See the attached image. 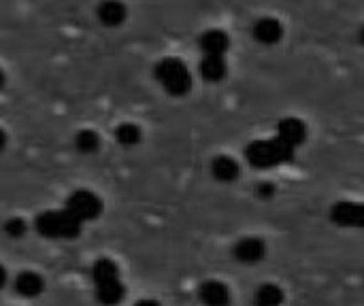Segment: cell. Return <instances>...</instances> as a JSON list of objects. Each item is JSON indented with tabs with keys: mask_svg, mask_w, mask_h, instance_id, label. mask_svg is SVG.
<instances>
[{
	"mask_svg": "<svg viewBox=\"0 0 364 306\" xmlns=\"http://www.w3.org/2000/svg\"><path fill=\"white\" fill-rule=\"evenodd\" d=\"M75 147L85 153V155H92L100 149V136L96 130H79L77 136H75Z\"/></svg>",
	"mask_w": 364,
	"mask_h": 306,
	"instance_id": "d6986e66",
	"label": "cell"
},
{
	"mask_svg": "<svg viewBox=\"0 0 364 306\" xmlns=\"http://www.w3.org/2000/svg\"><path fill=\"white\" fill-rule=\"evenodd\" d=\"M252 300H254V306H284L286 305V290L275 281H267L254 290Z\"/></svg>",
	"mask_w": 364,
	"mask_h": 306,
	"instance_id": "30bf717a",
	"label": "cell"
},
{
	"mask_svg": "<svg viewBox=\"0 0 364 306\" xmlns=\"http://www.w3.org/2000/svg\"><path fill=\"white\" fill-rule=\"evenodd\" d=\"M196 294L203 306H232V290L222 279H205Z\"/></svg>",
	"mask_w": 364,
	"mask_h": 306,
	"instance_id": "8992f818",
	"label": "cell"
},
{
	"mask_svg": "<svg viewBox=\"0 0 364 306\" xmlns=\"http://www.w3.org/2000/svg\"><path fill=\"white\" fill-rule=\"evenodd\" d=\"M284 36V26L273 17H262L254 23V38L262 45H275Z\"/></svg>",
	"mask_w": 364,
	"mask_h": 306,
	"instance_id": "4fadbf2b",
	"label": "cell"
},
{
	"mask_svg": "<svg viewBox=\"0 0 364 306\" xmlns=\"http://www.w3.org/2000/svg\"><path fill=\"white\" fill-rule=\"evenodd\" d=\"M269 247L260 236H243L232 247V258L243 266H256L267 260Z\"/></svg>",
	"mask_w": 364,
	"mask_h": 306,
	"instance_id": "5b68a950",
	"label": "cell"
},
{
	"mask_svg": "<svg viewBox=\"0 0 364 306\" xmlns=\"http://www.w3.org/2000/svg\"><path fill=\"white\" fill-rule=\"evenodd\" d=\"M211 175L220 183H235L241 175V166L230 155H218L211 162Z\"/></svg>",
	"mask_w": 364,
	"mask_h": 306,
	"instance_id": "7c38bea8",
	"label": "cell"
},
{
	"mask_svg": "<svg viewBox=\"0 0 364 306\" xmlns=\"http://www.w3.org/2000/svg\"><path fill=\"white\" fill-rule=\"evenodd\" d=\"M4 147H6V132L0 128V151H2Z\"/></svg>",
	"mask_w": 364,
	"mask_h": 306,
	"instance_id": "603a6c76",
	"label": "cell"
},
{
	"mask_svg": "<svg viewBox=\"0 0 364 306\" xmlns=\"http://www.w3.org/2000/svg\"><path fill=\"white\" fill-rule=\"evenodd\" d=\"M245 158H247L250 166H254L258 170H267V168L282 166V164L290 162L294 158V149H290L288 145H284L277 138L254 141L245 147Z\"/></svg>",
	"mask_w": 364,
	"mask_h": 306,
	"instance_id": "7a4b0ae2",
	"label": "cell"
},
{
	"mask_svg": "<svg viewBox=\"0 0 364 306\" xmlns=\"http://www.w3.org/2000/svg\"><path fill=\"white\" fill-rule=\"evenodd\" d=\"M275 194H277V190H275V185L269 183V181L256 185V196H258L260 200H271V198H275Z\"/></svg>",
	"mask_w": 364,
	"mask_h": 306,
	"instance_id": "44dd1931",
	"label": "cell"
},
{
	"mask_svg": "<svg viewBox=\"0 0 364 306\" xmlns=\"http://www.w3.org/2000/svg\"><path fill=\"white\" fill-rule=\"evenodd\" d=\"M34 228L43 239L49 241H75L81 234L83 224H79L68 211H45L34 219Z\"/></svg>",
	"mask_w": 364,
	"mask_h": 306,
	"instance_id": "6da1fadb",
	"label": "cell"
},
{
	"mask_svg": "<svg viewBox=\"0 0 364 306\" xmlns=\"http://www.w3.org/2000/svg\"><path fill=\"white\" fill-rule=\"evenodd\" d=\"M200 77L209 83H218L226 77V60L224 55H205L200 62Z\"/></svg>",
	"mask_w": 364,
	"mask_h": 306,
	"instance_id": "e0dca14e",
	"label": "cell"
},
{
	"mask_svg": "<svg viewBox=\"0 0 364 306\" xmlns=\"http://www.w3.org/2000/svg\"><path fill=\"white\" fill-rule=\"evenodd\" d=\"M115 141L122 145V147H136L141 141H143V130L136 126V124H130V121H124L115 128Z\"/></svg>",
	"mask_w": 364,
	"mask_h": 306,
	"instance_id": "ac0fdd59",
	"label": "cell"
},
{
	"mask_svg": "<svg viewBox=\"0 0 364 306\" xmlns=\"http://www.w3.org/2000/svg\"><path fill=\"white\" fill-rule=\"evenodd\" d=\"M156 79L160 81L164 92L175 98H181L192 89V75H190L188 66L177 58L162 60L156 66Z\"/></svg>",
	"mask_w": 364,
	"mask_h": 306,
	"instance_id": "3957f363",
	"label": "cell"
},
{
	"mask_svg": "<svg viewBox=\"0 0 364 306\" xmlns=\"http://www.w3.org/2000/svg\"><path fill=\"white\" fill-rule=\"evenodd\" d=\"M275 138L282 141L284 145H288L290 149H296L299 145H303L307 141V126L296 117H286L277 124Z\"/></svg>",
	"mask_w": 364,
	"mask_h": 306,
	"instance_id": "ba28073f",
	"label": "cell"
},
{
	"mask_svg": "<svg viewBox=\"0 0 364 306\" xmlns=\"http://www.w3.org/2000/svg\"><path fill=\"white\" fill-rule=\"evenodd\" d=\"M64 211H68L79 224H87V222H96L102 215L105 202L92 190H77L66 198Z\"/></svg>",
	"mask_w": 364,
	"mask_h": 306,
	"instance_id": "277c9868",
	"label": "cell"
},
{
	"mask_svg": "<svg viewBox=\"0 0 364 306\" xmlns=\"http://www.w3.org/2000/svg\"><path fill=\"white\" fill-rule=\"evenodd\" d=\"M13 290L19 298L23 300H36L45 294L47 281L41 273L36 271H21L13 279Z\"/></svg>",
	"mask_w": 364,
	"mask_h": 306,
	"instance_id": "52a82bcc",
	"label": "cell"
},
{
	"mask_svg": "<svg viewBox=\"0 0 364 306\" xmlns=\"http://www.w3.org/2000/svg\"><path fill=\"white\" fill-rule=\"evenodd\" d=\"M333 224L341 228H360L363 226V207L358 202H339L331 211Z\"/></svg>",
	"mask_w": 364,
	"mask_h": 306,
	"instance_id": "9c48e42d",
	"label": "cell"
},
{
	"mask_svg": "<svg viewBox=\"0 0 364 306\" xmlns=\"http://www.w3.org/2000/svg\"><path fill=\"white\" fill-rule=\"evenodd\" d=\"M96 15H98V19H100L102 26H107V28H117V26H122V23L126 21L128 9H126V4L119 2V0H102L100 6H98V11H96Z\"/></svg>",
	"mask_w": 364,
	"mask_h": 306,
	"instance_id": "8fae6325",
	"label": "cell"
},
{
	"mask_svg": "<svg viewBox=\"0 0 364 306\" xmlns=\"http://www.w3.org/2000/svg\"><path fill=\"white\" fill-rule=\"evenodd\" d=\"M198 45L205 55H224L230 47V38L224 30H207L200 36Z\"/></svg>",
	"mask_w": 364,
	"mask_h": 306,
	"instance_id": "5bb4252c",
	"label": "cell"
},
{
	"mask_svg": "<svg viewBox=\"0 0 364 306\" xmlns=\"http://www.w3.org/2000/svg\"><path fill=\"white\" fill-rule=\"evenodd\" d=\"M2 85H4V72L0 70V87H2Z\"/></svg>",
	"mask_w": 364,
	"mask_h": 306,
	"instance_id": "cb8c5ba5",
	"label": "cell"
},
{
	"mask_svg": "<svg viewBox=\"0 0 364 306\" xmlns=\"http://www.w3.org/2000/svg\"><path fill=\"white\" fill-rule=\"evenodd\" d=\"M94 288H96V300L102 306H119L126 298V285L122 279L109 281L102 285H94Z\"/></svg>",
	"mask_w": 364,
	"mask_h": 306,
	"instance_id": "9a60e30c",
	"label": "cell"
},
{
	"mask_svg": "<svg viewBox=\"0 0 364 306\" xmlns=\"http://www.w3.org/2000/svg\"><path fill=\"white\" fill-rule=\"evenodd\" d=\"M9 283H11L9 271H6V266H4V264L0 262V292H2V290H4V288L9 285Z\"/></svg>",
	"mask_w": 364,
	"mask_h": 306,
	"instance_id": "7402d4cb",
	"label": "cell"
},
{
	"mask_svg": "<svg viewBox=\"0 0 364 306\" xmlns=\"http://www.w3.org/2000/svg\"><path fill=\"white\" fill-rule=\"evenodd\" d=\"M92 281L94 285H102V283H109V281H117L122 279V273H119V266L115 260L111 258H100L92 264Z\"/></svg>",
	"mask_w": 364,
	"mask_h": 306,
	"instance_id": "2e32d148",
	"label": "cell"
},
{
	"mask_svg": "<svg viewBox=\"0 0 364 306\" xmlns=\"http://www.w3.org/2000/svg\"><path fill=\"white\" fill-rule=\"evenodd\" d=\"M2 230H4V234H6L9 239L19 241V239H23V236H26V232H28V224H26V219H21V217H11V219H6V222H4Z\"/></svg>",
	"mask_w": 364,
	"mask_h": 306,
	"instance_id": "ffe728a7",
	"label": "cell"
}]
</instances>
